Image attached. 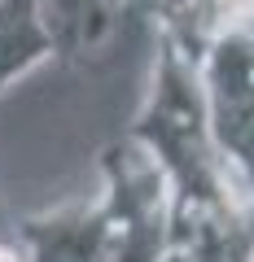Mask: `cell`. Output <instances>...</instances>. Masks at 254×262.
Segmentation results:
<instances>
[{
  "instance_id": "1",
  "label": "cell",
  "mask_w": 254,
  "mask_h": 262,
  "mask_svg": "<svg viewBox=\"0 0 254 262\" xmlns=\"http://www.w3.org/2000/svg\"><path fill=\"white\" fill-rule=\"evenodd\" d=\"M127 136L158 162L162 179H167L171 227L241 210V196H237L224 158L215 149V136H210L202 70L188 57H180L167 39H158L153 83Z\"/></svg>"
},
{
  "instance_id": "2",
  "label": "cell",
  "mask_w": 254,
  "mask_h": 262,
  "mask_svg": "<svg viewBox=\"0 0 254 262\" xmlns=\"http://www.w3.org/2000/svg\"><path fill=\"white\" fill-rule=\"evenodd\" d=\"M210 136L237 196L254 192V31L232 27L202 57Z\"/></svg>"
},
{
  "instance_id": "3",
  "label": "cell",
  "mask_w": 254,
  "mask_h": 262,
  "mask_svg": "<svg viewBox=\"0 0 254 262\" xmlns=\"http://www.w3.org/2000/svg\"><path fill=\"white\" fill-rule=\"evenodd\" d=\"M27 262H110L114 227L101 206H70L13 223Z\"/></svg>"
},
{
  "instance_id": "4",
  "label": "cell",
  "mask_w": 254,
  "mask_h": 262,
  "mask_svg": "<svg viewBox=\"0 0 254 262\" xmlns=\"http://www.w3.org/2000/svg\"><path fill=\"white\" fill-rule=\"evenodd\" d=\"M53 57L57 53L40 0H0V96L9 92V83Z\"/></svg>"
},
{
  "instance_id": "5",
  "label": "cell",
  "mask_w": 254,
  "mask_h": 262,
  "mask_svg": "<svg viewBox=\"0 0 254 262\" xmlns=\"http://www.w3.org/2000/svg\"><path fill=\"white\" fill-rule=\"evenodd\" d=\"M241 219H245V232H250V245H254V192L241 196Z\"/></svg>"
},
{
  "instance_id": "6",
  "label": "cell",
  "mask_w": 254,
  "mask_h": 262,
  "mask_svg": "<svg viewBox=\"0 0 254 262\" xmlns=\"http://www.w3.org/2000/svg\"><path fill=\"white\" fill-rule=\"evenodd\" d=\"M105 5H110V9H119V5H123V0H105Z\"/></svg>"
}]
</instances>
